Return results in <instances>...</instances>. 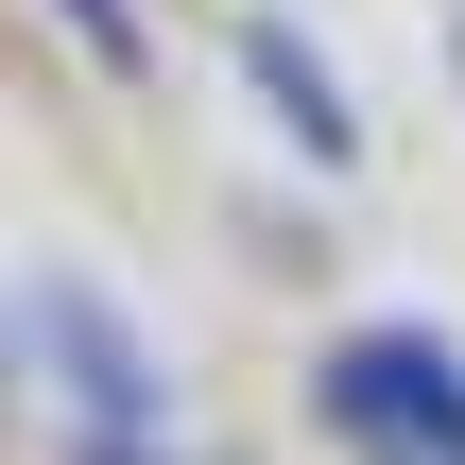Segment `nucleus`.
<instances>
[{
    "mask_svg": "<svg viewBox=\"0 0 465 465\" xmlns=\"http://www.w3.org/2000/svg\"><path fill=\"white\" fill-rule=\"evenodd\" d=\"M35 362H52V397H69V449H138L155 465V345L121 328V293L35 276Z\"/></svg>",
    "mask_w": 465,
    "mask_h": 465,
    "instance_id": "nucleus-1",
    "label": "nucleus"
},
{
    "mask_svg": "<svg viewBox=\"0 0 465 465\" xmlns=\"http://www.w3.org/2000/svg\"><path fill=\"white\" fill-rule=\"evenodd\" d=\"M328 414H345L380 465H465V362L414 345V328H362V345L328 362Z\"/></svg>",
    "mask_w": 465,
    "mask_h": 465,
    "instance_id": "nucleus-2",
    "label": "nucleus"
},
{
    "mask_svg": "<svg viewBox=\"0 0 465 465\" xmlns=\"http://www.w3.org/2000/svg\"><path fill=\"white\" fill-rule=\"evenodd\" d=\"M242 69H259V104L311 138V155H362V121H345V86H328V52H293V17H242Z\"/></svg>",
    "mask_w": 465,
    "mask_h": 465,
    "instance_id": "nucleus-3",
    "label": "nucleus"
},
{
    "mask_svg": "<svg viewBox=\"0 0 465 465\" xmlns=\"http://www.w3.org/2000/svg\"><path fill=\"white\" fill-rule=\"evenodd\" d=\"M52 17H69V35H86L104 69H138V0H52Z\"/></svg>",
    "mask_w": 465,
    "mask_h": 465,
    "instance_id": "nucleus-4",
    "label": "nucleus"
}]
</instances>
